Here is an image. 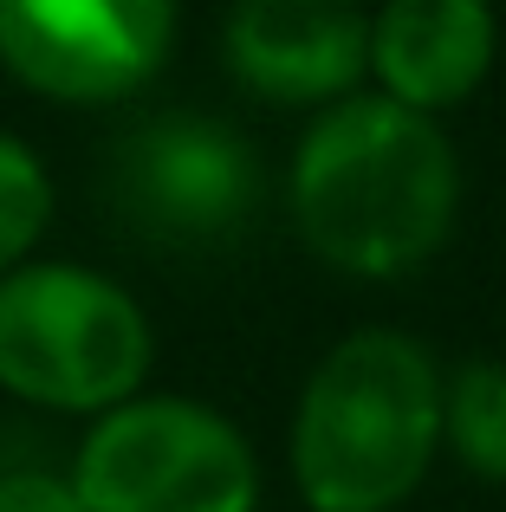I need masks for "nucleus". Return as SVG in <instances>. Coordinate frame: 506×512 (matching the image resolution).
Returning a JSON list of instances; mask_svg holds the SVG:
<instances>
[{
    "instance_id": "nucleus-1",
    "label": "nucleus",
    "mask_w": 506,
    "mask_h": 512,
    "mask_svg": "<svg viewBox=\"0 0 506 512\" xmlns=\"http://www.w3.org/2000/svg\"><path fill=\"white\" fill-rule=\"evenodd\" d=\"M292 227L344 279H403L442 253L461 163L435 117L357 91L305 124L292 150Z\"/></svg>"
},
{
    "instance_id": "nucleus-2",
    "label": "nucleus",
    "mask_w": 506,
    "mask_h": 512,
    "mask_svg": "<svg viewBox=\"0 0 506 512\" xmlns=\"http://www.w3.org/2000/svg\"><path fill=\"white\" fill-rule=\"evenodd\" d=\"M442 363L390 325L351 331L305 376L286 435L292 487L312 512H396L442 454Z\"/></svg>"
},
{
    "instance_id": "nucleus-3",
    "label": "nucleus",
    "mask_w": 506,
    "mask_h": 512,
    "mask_svg": "<svg viewBox=\"0 0 506 512\" xmlns=\"http://www.w3.org/2000/svg\"><path fill=\"white\" fill-rule=\"evenodd\" d=\"M156 363L150 312L78 260H26L0 279V389L33 409L111 415L143 396Z\"/></svg>"
},
{
    "instance_id": "nucleus-4",
    "label": "nucleus",
    "mask_w": 506,
    "mask_h": 512,
    "mask_svg": "<svg viewBox=\"0 0 506 512\" xmlns=\"http://www.w3.org/2000/svg\"><path fill=\"white\" fill-rule=\"evenodd\" d=\"M72 487L85 512H253L260 461L221 409L143 389L85 428Z\"/></svg>"
},
{
    "instance_id": "nucleus-5",
    "label": "nucleus",
    "mask_w": 506,
    "mask_h": 512,
    "mask_svg": "<svg viewBox=\"0 0 506 512\" xmlns=\"http://www.w3.org/2000/svg\"><path fill=\"white\" fill-rule=\"evenodd\" d=\"M182 13L169 0H0V65L52 104H124L169 65Z\"/></svg>"
},
{
    "instance_id": "nucleus-6",
    "label": "nucleus",
    "mask_w": 506,
    "mask_h": 512,
    "mask_svg": "<svg viewBox=\"0 0 506 512\" xmlns=\"http://www.w3.org/2000/svg\"><path fill=\"white\" fill-rule=\"evenodd\" d=\"M117 195L156 234L215 240L260 201V163L234 124L169 111L117 143Z\"/></svg>"
},
{
    "instance_id": "nucleus-7",
    "label": "nucleus",
    "mask_w": 506,
    "mask_h": 512,
    "mask_svg": "<svg viewBox=\"0 0 506 512\" xmlns=\"http://www.w3.org/2000/svg\"><path fill=\"white\" fill-rule=\"evenodd\" d=\"M221 59L253 98L331 111L370 72V13L338 0H241L221 20Z\"/></svg>"
},
{
    "instance_id": "nucleus-8",
    "label": "nucleus",
    "mask_w": 506,
    "mask_h": 512,
    "mask_svg": "<svg viewBox=\"0 0 506 512\" xmlns=\"http://www.w3.org/2000/svg\"><path fill=\"white\" fill-rule=\"evenodd\" d=\"M500 20L481 0H390L370 13V78L377 98L435 117L468 104L494 72Z\"/></svg>"
},
{
    "instance_id": "nucleus-9",
    "label": "nucleus",
    "mask_w": 506,
    "mask_h": 512,
    "mask_svg": "<svg viewBox=\"0 0 506 512\" xmlns=\"http://www.w3.org/2000/svg\"><path fill=\"white\" fill-rule=\"evenodd\" d=\"M442 448L474 480L506 487V363L468 357L442 383Z\"/></svg>"
},
{
    "instance_id": "nucleus-10",
    "label": "nucleus",
    "mask_w": 506,
    "mask_h": 512,
    "mask_svg": "<svg viewBox=\"0 0 506 512\" xmlns=\"http://www.w3.org/2000/svg\"><path fill=\"white\" fill-rule=\"evenodd\" d=\"M46 227H52V175L33 143L0 130V279L33 260Z\"/></svg>"
},
{
    "instance_id": "nucleus-11",
    "label": "nucleus",
    "mask_w": 506,
    "mask_h": 512,
    "mask_svg": "<svg viewBox=\"0 0 506 512\" xmlns=\"http://www.w3.org/2000/svg\"><path fill=\"white\" fill-rule=\"evenodd\" d=\"M0 512H85L72 474H46V467H7L0 474Z\"/></svg>"
}]
</instances>
